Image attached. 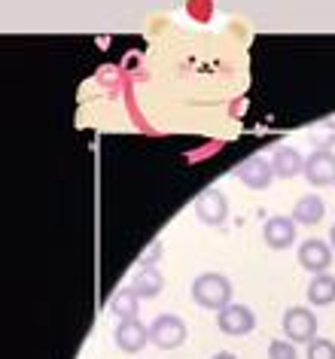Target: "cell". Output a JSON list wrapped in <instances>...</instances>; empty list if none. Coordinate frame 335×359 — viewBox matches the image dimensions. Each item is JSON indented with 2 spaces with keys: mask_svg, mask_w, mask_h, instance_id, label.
Masks as SVG:
<instances>
[{
  "mask_svg": "<svg viewBox=\"0 0 335 359\" xmlns=\"http://www.w3.org/2000/svg\"><path fill=\"white\" fill-rule=\"evenodd\" d=\"M192 299H195L198 308L220 313L223 308H229V304H232V283H229V277H223L216 271L198 274L192 280Z\"/></svg>",
  "mask_w": 335,
  "mask_h": 359,
  "instance_id": "obj_1",
  "label": "cell"
},
{
  "mask_svg": "<svg viewBox=\"0 0 335 359\" xmlns=\"http://www.w3.org/2000/svg\"><path fill=\"white\" fill-rule=\"evenodd\" d=\"M189 329L177 313H159L150 326V344H156L159 350H177L180 344H186Z\"/></svg>",
  "mask_w": 335,
  "mask_h": 359,
  "instance_id": "obj_2",
  "label": "cell"
},
{
  "mask_svg": "<svg viewBox=\"0 0 335 359\" xmlns=\"http://www.w3.org/2000/svg\"><path fill=\"white\" fill-rule=\"evenodd\" d=\"M284 335L293 344H311L317 338V317L308 308H289L284 311Z\"/></svg>",
  "mask_w": 335,
  "mask_h": 359,
  "instance_id": "obj_3",
  "label": "cell"
},
{
  "mask_svg": "<svg viewBox=\"0 0 335 359\" xmlns=\"http://www.w3.org/2000/svg\"><path fill=\"white\" fill-rule=\"evenodd\" d=\"M216 326H220L223 335H232V338H241V335H250L256 329V313H253L247 304H229L216 313Z\"/></svg>",
  "mask_w": 335,
  "mask_h": 359,
  "instance_id": "obj_4",
  "label": "cell"
},
{
  "mask_svg": "<svg viewBox=\"0 0 335 359\" xmlns=\"http://www.w3.org/2000/svg\"><path fill=\"white\" fill-rule=\"evenodd\" d=\"M195 217L204 222V226H211V229H216V226H223L225 222V217H229V198L220 192V189H204L202 195L195 198Z\"/></svg>",
  "mask_w": 335,
  "mask_h": 359,
  "instance_id": "obj_5",
  "label": "cell"
},
{
  "mask_svg": "<svg viewBox=\"0 0 335 359\" xmlns=\"http://www.w3.org/2000/svg\"><path fill=\"white\" fill-rule=\"evenodd\" d=\"M302 177L311 186H332L335 183V152L332 149H314L305 158Z\"/></svg>",
  "mask_w": 335,
  "mask_h": 359,
  "instance_id": "obj_6",
  "label": "cell"
},
{
  "mask_svg": "<svg viewBox=\"0 0 335 359\" xmlns=\"http://www.w3.org/2000/svg\"><path fill=\"white\" fill-rule=\"evenodd\" d=\"M238 180L247 189H268L271 186V180H275V168H271V161L268 158H262V156H253V158H247V161H241L238 165Z\"/></svg>",
  "mask_w": 335,
  "mask_h": 359,
  "instance_id": "obj_7",
  "label": "cell"
},
{
  "mask_svg": "<svg viewBox=\"0 0 335 359\" xmlns=\"http://www.w3.org/2000/svg\"><path fill=\"white\" fill-rule=\"evenodd\" d=\"M262 238L271 250H287L296 244V219L293 217H268V222L262 226Z\"/></svg>",
  "mask_w": 335,
  "mask_h": 359,
  "instance_id": "obj_8",
  "label": "cell"
},
{
  "mask_svg": "<svg viewBox=\"0 0 335 359\" xmlns=\"http://www.w3.org/2000/svg\"><path fill=\"white\" fill-rule=\"evenodd\" d=\"M298 265L311 274H326V268L332 265V250L326 247V241L311 238L298 247Z\"/></svg>",
  "mask_w": 335,
  "mask_h": 359,
  "instance_id": "obj_9",
  "label": "cell"
},
{
  "mask_svg": "<svg viewBox=\"0 0 335 359\" xmlns=\"http://www.w3.org/2000/svg\"><path fill=\"white\" fill-rule=\"evenodd\" d=\"M147 344H150V329L140 320H119V326H116V347L122 353H138Z\"/></svg>",
  "mask_w": 335,
  "mask_h": 359,
  "instance_id": "obj_10",
  "label": "cell"
},
{
  "mask_svg": "<svg viewBox=\"0 0 335 359\" xmlns=\"http://www.w3.org/2000/svg\"><path fill=\"white\" fill-rule=\"evenodd\" d=\"M131 290L140 295V299H156V295L165 290V277H162L159 268L143 265L138 274L131 277Z\"/></svg>",
  "mask_w": 335,
  "mask_h": 359,
  "instance_id": "obj_11",
  "label": "cell"
},
{
  "mask_svg": "<svg viewBox=\"0 0 335 359\" xmlns=\"http://www.w3.org/2000/svg\"><path fill=\"white\" fill-rule=\"evenodd\" d=\"M271 168H275V177L289 180V177H298L305 170V158H302V152H298V149L284 147V149H275Z\"/></svg>",
  "mask_w": 335,
  "mask_h": 359,
  "instance_id": "obj_12",
  "label": "cell"
},
{
  "mask_svg": "<svg viewBox=\"0 0 335 359\" xmlns=\"http://www.w3.org/2000/svg\"><path fill=\"white\" fill-rule=\"evenodd\" d=\"M326 217V204L320 195H305V198L296 201L293 208V219L296 226H317V222H323Z\"/></svg>",
  "mask_w": 335,
  "mask_h": 359,
  "instance_id": "obj_13",
  "label": "cell"
},
{
  "mask_svg": "<svg viewBox=\"0 0 335 359\" xmlns=\"http://www.w3.org/2000/svg\"><path fill=\"white\" fill-rule=\"evenodd\" d=\"M110 311H113L119 320H140V295L134 292L131 286H122V290L113 295Z\"/></svg>",
  "mask_w": 335,
  "mask_h": 359,
  "instance_id": "obj_14",
  "label": "cell"
},
{
  "mask_svg": "<svg viewBox=\"0 0 335 359\" xmlns=\"http://www.w3.org/2000/svg\"><path fill=\"white\" fill-rule=\"evenodd\" d=\"M308 302L317 304V308L332 304L335 302V277L332 274H314L311 283H308Z\"/></svg>",
  "mask_w": 335,
  "mask_h": 359,
  "instance_id": "obj_15",
  "label": "cell"
},
{
  "mask_svg": "<svg viewBox=\"0 0 335 359\" xmlns=\"http://www.w3.org/2000/svg\"><path fill=\"white\" fill-rule=\"evenodd\" d=\"M268 359H298V350L293 341H287V338H275L268 344Z\"/></svg>",
  "mask_w": 335,
  "mask_h": 359,
  "instance_id": "obj_16",
  "label": "cell"
},
{
  "mask_svg": "<svg viewBox=\"0 0 335 359\" xmlns=\"http://www.w3.org/2000/svg\"><path fill=\"white\" fill-rule=\"evenodd\" d=\"M308 359H335V344L329 338H314L308 344Z\"/></svg>",
  "mask_w": 335,
  "mask_h": 359,
  "instance_id": "obj_17",
  "label": "cell"
},
{
  "mask_svg": "<svg viewBox=\"0 0 335 359\" xmlns=\"http://www.w3.org/2000/svg\"><path fill=\"white\" fill-rule=\"evenodd\" d=\"M162 256V244H159V241H156V244H152V250H150V253L147 256H143V265H150L152 262V259H159Z\"/></svg>",
  "mask_w": 335,
  "mask_h": 359,
  "instance_id": "obj_18",
  "label": "cell"
},
{
  "mask_svg": "<svg viewBox=\"0 0 335 359\" xmlns=\"http://www.w3.org/2000/svg\"><path fill=\"white\" fill-rule=\"evenodd\" d=\"M211 359H238V356H235V353H225V350H223V353H216V356H211Z\"/></svg>",
  "mask_w": 335,
  "mask_h": 359,
  "instance_id": "obj_19",
  "label": "cell"
},
{
  "mask_svg": "<svg viewBox=\"0 0 335 359\" xmlns=\"http://www.w3.org/2000/svg\"><path fill=\"white\" fill-rule=\"evenodd\" d=\"M329 244H332V250H335V226H332V231H329Z\"/></svg>",
  "mask_w": 335,
  "mask_h": 359,
  "instance_id": "obj_20",
  "label": "cell"
}]
</instances>
